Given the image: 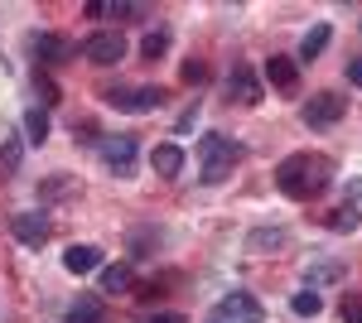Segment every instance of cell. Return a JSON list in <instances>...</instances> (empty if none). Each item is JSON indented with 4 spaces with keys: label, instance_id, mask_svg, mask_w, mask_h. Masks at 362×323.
Here are the masks:
<instances>
[{
    "label": "cell",
    "instance_id": "obj_27",
    "mask_svg": "<svg viewBox=\"0 0 362 323\" xmlns=\"http://www.w3.org/2000/svg\"><path fill=\"white\" fill-rule=\"evenodd\" d=\"M348 82H353V87H362V58H353V63H348Z\"/></svg>",
    "mask_w": 362,
    "mask_h": 323
},
{
    "label": "cell",
    "instance_id": "obj_23",
    "mask_svg": "<svg viewBox=\"0 0 362 323\" xmlns=\"http://www.w3.org/2000/svg\"><path fill=\"white\" fill-rule=\"evenodd\" d=\"M338 314H343V323H362V295H343Z\"/></svg>",
    "mask_w": 362,
    "mask_h": 323
},
{
    "label": "cell",
    "instance_id": "obj_18",
    "mask_svg": "<svg viewBox=\"0 0 362 323\" xmlns=\"http://www.w3.org/2000/svg\"><path fill=\"white\" fill-rule=\"evenodd\" d=\"M324 222H329V232H353V227L362 222V213H358V208H348V203H343V208H334V213L324 217Z\"/></svg>",
    "mask_w": 362,
    "mask_h": 323
},
{
    "label": "cell",
    "instance_id": "obj_11",
    "mask_svg": "<svg viewBox=\"0 0 362 323\" xmlns=\"http://www.w3.org/2000/svg\"><path fill=\"white\" fill-rule=\"evenodd\" d=\"M227 92H232L242 107H256V102H261V82L251 78L247 68H232V78H227Z\"/></svg>",
    "mask_w": 362,
    "mask_h": 323
},
{
    "label": "cell",
    "instance_id": "obj_15",
    "mask_svg": "<svg viewBox=\"0 0 362 323\" xmlns=\"http://www.w3.org/2000/svg\"><path fill=\"white\" fill-rule=\"evenodd\" d=\"M68 323H107V309L97 295H83L73 309H68Z\"/></svg>",
    "mask_w": 362,
    "mask_h": 323
},
{
    "label": "cell",
    "instance_id": "obj_2",
    "mask_svg": "<svg viewBox=\"0 0 362 323\" xmlns=\"http://www.w3.org/2000/svg\"><path fill=\"white\" fill-rule=\"evenodd\" d=\"M198 164H203V184H223L242 164V145H232L227 135H203L198 140Z\"/></svg>",
    "mask_w": 362,
    "mask_h": 323
},
{
    "label": "cell",
    "instance_id": "obj_19",
    "mask_svg": "<svg viewBox=\"0 0 362 323\" xmlns=\"http://www.w3.org/2000/svg\"><path fill=\"white\" fill-rule=\"evenodd\" d=\"M334 280H343V266H314V270L305 275L309 290H319V285H334Z\"/></svg>",
    "mask_w": 362,
    "mask_h": 323
},
{
    "label": "cell",
    "instance_id": "obj_10",
    "mask_svg": "<svg viewBox=\"0 0 362 323\" xmlns=\"http://www.w3.org/2000/svg\"><path fill=\"white\" fill-rule=\"evenodd\" d=\"M266 82L280 87V92H295V87H300V63H295V58L271 54V58H266Z\"/></svg>",
    "mask_w": 362,
    "mask_h": 323
},
{
    "label": "cell",
    "instance_id": "obj_12",
    "mask_svg": "<svg viewBox=\"0 0 362 323\" xmlns=\"http://www.w3.org/2000/svg\"><path fill=\"white\" fill-rule=\"evenodd\" d=\"M63 266L73 270V275H87V270L102 266V251H97V246H68V251H63Z\"/></svg>",
    "mask_w": 362,
    "mask_h": 323
},
{
    "label": "cell",
    "instance_id": "obj_6",
    "mask_svg": "<svg viewBox=\"0 0 362 323\" xmlns=\"http://www.w3.org/2000/svg\"><path fill=\"white\" fill-rule=\"evenodd\" d=\"M343 111H348V97H338V92H319V97H309L305 102V126H314V131H324V126H334V121H343Z\"/></svg>",
    "mask_w": 362,
    "mask_h": 323
},
{
    "label": "cell",
    "instance_id": "obj_21",
    "mask_svg": "<svg viewBox=\"0 0 362 323\" xmlns=\"http://www.w3.org/2000/svg\"><path fill=\"white\" fill-rule=\"evenodd\" d=\"M247 246L251 251H261V246H285V232H280V227H271V232H251Z\"/></svg>",
    "mask_w": 362,
    "mask_h": 323
},
{
    "label": "cell",
    "instance_id": "obj_13",
    "mask_svg": "<svg viewBox=\"0 0 362 323\" xmlns=\"http://www.w3.org/2000/svg\"><path fill=\"white\" fill-rule=\"evenodd\" d=\"M150 164H155V174L174 179V174L184 169V150H179V145H155V150H150Z\"/></svg>",
    "mask_w": 362,
    "mask_h": 323
},
{
    "label": "cell",
    "instance_id": "obj_20",
    "mask_svg": "<svg viewBox=\"0 0 362 323\" xmlns=\"http://www.w3.org/2000/svg\"><path fill=\"white\" fill-rule=\"evenodd\" d=\"M319 309H324V299L314 295V290H300V295H295V314H300V319H314Z\"/></svg>",
    "mask_w": 362,
    "mask_h": 323
},
{
    "label": "cell",
    "instance_id": "obj_25",
    "mask_svg": "<svg viewBox=\"0 0 362 323\" xmlns=\"http://www.w3.org/2000/svg\"><path fill=\"white\" fill-rule=\"evenodd\" d=\"M34 87H39V97H44V102H58V87L44 78V73H34Z\"/></svg>",
    "mask_w": 362,
    "mask_h": 323
},
{
    "label": "cell",
    "instance_id": "obj_1",
    "mask_svg": "<svg viewBox=\"0 0 362 323\" xmlns=\"http://www.w3.org/2000/svg\"><path fill=\"white\" fill-rule=\"evenodd\" d=\"M329 179H334V160L329 155H319V150H295V155H285L276 169V184L285 198H295V203H309V198H319V193L329 189Z\"/></svg>",
    "mask_w": 362,
    "mask_h": 323
},
{
    "label": "cell",
    "instance_id": "obj_17",
    "mask_svg": "<svg viewBox=\"0 0 362 323\" xmlns=\"http://www.w3.org/2000/svg\"><path fill=\"white\" fill-rule=\"evenodd\" d=\"M25 140L29 145H44V140H49V116H44L39 107L25 111Z\"/></svg>",
    "mask_w": 362,
    "mask_h": 323
},
{
    "label": "cell",
    "instance_id": "obj_16",
    "mask_svg": "<svg viewBox=\"0 0 362 323\" xmlns=\"http://www.w3.org/2000/svg\"><path fill=\"white\" fill-rule=\"evenodd\" d=\"M329 39H334V34H329V25H314L305 39H300V58H305V63H309V58H319L324 49H329Z\"/></svg>",
    "mask_w": 362,
    "mask_h": 323
},
{
    "label": "cell",
    "instance_id": "obj_26",
    "mask_svg": "<svg viewBox=\"0 0 362 323\" xmlns=\"http://www.w3.org/2000/svg\"><path fill=\"white\" fill-rule=\"evenodd\" d=\"M68 189H73L68 179H54V184H44V198H54V193H68Z\"/></svg>",
    "mask_w": 362,
    "mask_h": 323
},
{
    "label": "cell",
    "instance_id": "obj_28",
    "mask_svg": "<svg viewBox=\"0 0 362 323\" xmlns=\"http://www.w3.org/2000/svg\"><path fill=\"white\" fill-rule=\"evenodd\" d=\"M0 160H5V169H15V164H20V145H5V155H0Z\"/></svg>",
    "mask_w": 362,
    "mask_h": 323
},
{
    "label": "cell",
    "instance_id": "obj_9",
    "mask_svg": "<svg viewBox=\"0 0 362 323\" xmlns=\"http://www.w3.org/2000/svg\"><path fill=\"white\" fill-rule=\"evenodd\" d=\"M29 49H34V58H39L44 68H58V63H68V58H73V44H68L63 34H34V39H29Z\"/></svg>",
    "mask_w": 362,
    "mask_h": 323
},
{
    "label": "cell",
    "instance_id": "obj_14",
    "mask_svg": "<svg viewBox=\"0 0 362 323\" xmlns=\"http://www.w3.org/2000/svg\"><path fill=\"white\" fill-rule=\"evenodd\" d=\"M102 290H107V295H136V275H131V266H107L102 270Z\"/></svg>",
    "mask_w": 362,
    "mask_h": 323
},
{
    "label": "cell",
    "instance_id": "obj_22",
    "mask_svg": "<svg viewBox=\"0 0 362 323\" xmlns=\"http://www.w3.org/2000/svg\"><path fill=\"white\" fill-rule=\"evenodd\" d=\"M169 49V34H145V39H140V54L145 58H160Z\"/></svg>",
    "mask_w": 362,
    "mask_h": 323
},
{
    "label": "cell",
    "instance_id": "obj_8",
    "mask_svg": "<svg viewBox=\"0 0 362 323\" xmlns=\"http://www.w3.org/2000/svg\"><path fill=\"white\" fill-rule=\"evenodd\" d=\"M10 232H15V242H25V246L39 251V246L49 242L54 227H49V217H44V213H15V217H10Z\"/></svg>",
    "mask_w": 362,
    "mask_h": 323
},
{
    "label": "cell",
    "instance_id": "obj_24",
    "mask_svg": "<svg viewBox=\"0 0 362 323\" xmlns=\"http://www.w3.org/2000/svg\"><path fill=\"white\" fill-rule=\"evenodd\" d=\"M203 78H208V63L189 58V63H184V82H203Z\"/></svg>",
    "mask_w": 362,
    "mask_h": 323
},
{
    "label": "cell",
    "instance_id": "obj_5",
    "mask_svg": "<svg viewBox=\"0 0 362 323\" xmlns=\"http://www.w3.org/2000/svg\"><path fill=\"white\" fill-rule=\"evenodd\" d=\"M218 319H232V323H261L266 319V304L256 295H247V290H232V295L218 299Z\"/></svg>",
    "mask_w": 362,
    "mask_h": 323
},
{
    "label": "cell",
    "instance_id": "obj_7",
    "mask_svg": "<svg viewBox=\"0 0 362 323\" xmlns=\"http://www.w3.org/2000/svg\"><path fill=\"white\" fill-rule=\"evenodd\" d=\"M102 160H107V169H112L116 179H131V174H136V140H131V135L102 140Z\"/></svg>",
    "mask_w": 362,
    "mask_h": 323
},
{
    "label": "cell",
    "instance_id": "obj_29",
    "mask_svg": "<svg viewBox=\"0 0 362 323\" xmlns=\"http://www.w3.org/2000/svg\"><path fill=\"white\" fill-rule=\"evenodd\" d=\"M150 323H189V319H179V314H155Z\"/></svg>",
    "mask_w": 362,
    "mask_h": 323
},
{
    "label": "cell",
    "instance_id": "obj_4",
    "mask_svg": "<svg viewBox=\"0 0 362 323\" xmlns=\"http://www.w3.org/2000/svg\"><path fill=\"white\" fill-rule=\"evenodd\" d=\"M83 58L97 63V68H112V63L126 58V39H121L116 29H97L92 39H83Z\"/></svg>",
    "mask_w": 362,
    "mask_h": 323
},
{
    "label": "cell",
    "instance_id": "obj_3",
    "mask_svg": "<svg viewBox=\"0 0 362 323\" xmlns=\"http://www.w3.org/2000/svg\"><path fill=\"white\" fill-rule=\"evenodd\" d=\"M102 97H107V107L140 116V111H155L165 102V87H112V92H102Z\"/></svg>",
    "mask_w": 362,
    "mask_h": 323
}]
</instances>
